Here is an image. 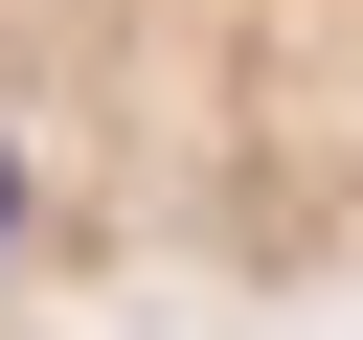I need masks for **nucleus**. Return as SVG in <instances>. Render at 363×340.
I'll list each match as a JSON object with an SVG mask.
<instances>
[{"instance_id": "nucleus-1", "label": "nucleus", "mask_w": 363, "mask_h": 340, "mask_svg": "<svg viewBox=\"0 0 363 340\" xmlns=\"http://www.w3.org/2000/svg\"><path fill=\"white\" fill-rule=\"evenodd\" d=\"M23 295H363V0H0Z\"/></svg>"}, {"instance_id": "nucleus-2", "label": "nucleus", "mask_w": 363, "mask_h": 340, "mask_svg": "<svg viewBox=\"0 0 363 340\" xmlns=\"http://www.w3.org/2000/svg\"><path fill=\"white\" fill-rule=\"evenodd\" d=\"M0 340H23V317H0Z\"/></svg>"}]
</instances>
